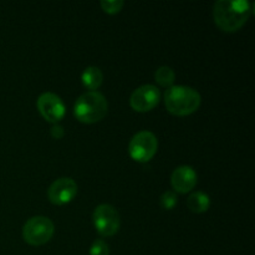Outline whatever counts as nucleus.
<instances>
[{
	"label": "nucleus",
	"mask_w": 255,
	"mask_h": 255,
	"mask_svg": "<svg viewBox=\"0 0 255 255\" xmlns=\"http://www.w3.org/2000/svg\"><path fill=\"white\" fill-rule=\"evenodd\" d=\"M253 4L247 0H218L213 5V19L217 26L226 32L241 29L253 11Z\"/></svg>",
	"instance_id": "nucleus-1"
},
{
	"label": "nucleus",
	"mask_w": 255,
	"mask_h": 255,
	"mask_svg": "<svg viewBox=\"0 0 255 255\" xmlns=\"http://www.w3.org/2000/svg\"><path fill=\"white\" fill-rule=\"evenodd\" d=\"M201 95L189 86L173 85L164 92V105L168 112L176 116H188L198 110Z\"/></svg>",
	"instance_id": "nucleus-2"
},
{
	"label": "nucleus",
	"mask_w": 255,
	"mask_h": 255,
	"mask_svg": "<svg viewBox=\"0 0 255 255\" xmlns=\"http://www.w3.org/2000/svg\"><path fill=\"white\" fill-rule=\"evenodd\" d=\"M109 104L101 92L87 91L76 100L74 115L82 124H96L101 121L107 114Z\"/></svg>",
	"instance_id": "nucleus-3"
},
{
	"label": "nucleus",
	"mask_w": 255,
	"mask_h": 255,
	"mask_svg": "<svg viewBox=\"0 0 255 255\" xmlns=\"http://www.w3.org/2000/svg\"><path fill=\"white\" fill-rule=\"evenodd\" d=\"M55 226L51 219L44 216L30 218L22 227V238L27 244L40 247L46 244L52 238Z\"/></svg>",
	"instance_id": "nucleus-4"
},
{
	"label": "nucleus",
	"mask_w": 255,
	"mask_h": 255,
	"mask_svg": "<svg viewBox=\"0 0 255 255\" xmlns=\"http://www.w3.org/2000/svg\"><path fill=\"white\" fill-rule=\"evenodd\" d=\"M158 148V141L151 131H141L134 134L128 144V153L137 162H148Z\"/></svg>",
	"instance_id": "nucleus-5"
},
{
	"label": "nucleus",
	"mask_w": 255,
	"mask_h": 255,
	"mask_svg": "<svg viewBox=\"0 0 255 255\" xmlns=\"http://www.w3.org/2000/svg\"><path fill=\"white\" fill-rule=\"evenodd\" d=\"M94 226L102 237H112L119 232L121 226V218L117 209L111 204H100L95 208Z\"/></svg>",
	"instance_id": "nucleus-6"
},
{
	"label": "nucleus",
	"mask_w": 255,
	"mask_h": 255,
	"mask_svg": "<svg viewBox=\"0 0 255 255\" xmlns=\"http://www.w3.org/2000/svg\"><path fill=\"white\" fill-rule=\"evenodd\" d=\"M36 106L41 116L46 121L57 124L64 119L66 114V107L62 100L52 92H44L39 96L36 102Z\"/></svg>",
	"instance_id": "nucleus-7"
},
{
	"label": "nucleus",
	"mask_w": 255,
	"mask_h": 255,
	"mask_svg": "<svg viewBox=\"0 0 255 255\" xmlns=\"http://www.w3.org/2000/svg\"><path fill=\"white\" fill-rule=\"evenodd\" d=\"M161 92L154 85H142L132 92L129 105L137 112H148L158 105Z\"/></svg>",
	"instance_id": "nucleus-8"
},
{
	"label": "nucleus",
	"mask_w": 255,
	"mask_h": 255,
	"mask_svg": "<svg viewBox=\"0 0 255 255\" xmlns=\"http://www.w3.org/2000/svg\"><path fill=\"white\" fill-rule=\"evenodd\" d=\"M77 194V184L70 177H62L51 183L47 189V197L50 202L56 206H64L70 203Z\"/></svg>",
	"instance_id": "nucleus-9"
},
{
	"label": "nucleus",
	"mask_w": 255,
	"mask_h": 255,
	"mask_svg": "<svg viewBox=\"0 0 255 255\" xmlns=\"http://www.w3.org/2000/svg\"><path fill=\"white\" fill-rule=\"evenodd\" d=\"M171 184L176 193H188L196 187L197 173L191 166H179L171 176Z\"/></svg>",
	"instance_id": "nucleus-10"
},
{
	"label": "nucleus",
	"mask_w": 255,
	"mask_h": 255,
	"mask_svg": "<svg viewBox=\"0 0 255 255\" xmlns=\"http://www.w3.org/2000/svg\"><path fill=\"white\" fill-rule=\"evenodd\" d=\"M81 81L85 87L90 91H96L104 82V74L96 66H89L84 70L81 75Z\"/></svg>",
	"instance_id": "nucleus-11"
},
{
	"label": "nucleus",
	"mask_w": 255,
	"mask_h": 255,
	"mask_svg": "<svg viewBox=\"0 0 255 255\" xmlns=\"http://www.w3.org/2000/svg\"><path fill=\"white\" fill-rule=\"evenodd\" d=\"M209 206H211V198L204 192H193L187 199V207L193 213H204L208 211Z\"/></svg>",
	"instance_id": "nucleus-12"
},
{
	"label": "nucleus",
	"mask_w": 255,
	"mask_h": 255,
	"mask_svg": "<svg viewBox=\"0 0 255 255\" xmlns=\"http://www.w3.org/2000/svg\"><path fill=\"white\" fill-rule=\"evenodd\" d=\"M154 79H156V82L159 86L169 89V87L173 86L176 74L169 66H161L154 72Z\"/></svg>",
	"instance_id": "nucleus-13"
},
{
	"label": "nucleus",
	"mask_w": 255,
	"mask_h": 255,
	"mask_svg": "<svg viewBox=\"0 0 255 255\" xmlns=\"http://www.w3.org/2000/svg\"><path fill=\"white\" fill-rule=\"evenodd\" d=\"M159 202H161L162 208L167 209V211H171L178 203V197H177L176 192L167 191L162 194L161 198H159Z\"/></svg>",
	"instance_id": "nucleus-14"
},
{
	"label": "nucleus",
	"mask_w": 255,
	"mask_h": 255,
	"mask_svg": "<svg viewBox=\"0 0 255 255\" xmlns=\"http://www.w3.org/2000/svg\"><path fill=\"white\" fill-rule=\"evenodd\" d=\"M125 2L122 0H102L101 7L107 14H117L122 10Z\"/></svg>",
	"instance_id": "nucleus-15"
},
{
	"label": "nucleus",
	"mask_w": 255,
	"mask_h": 255,
	"mask_svg": "<svg viewBox=\"0 0 255 255\" xmlns=\"http://www.w3.org/2000/svg\"><path fill=\"white\" fill-rule=\"evenodd\" d=\"M110 248L109 244L102 239H97L92 243L91 248H90V255H109Z\"/></svg>",
	"instance_id": "nucleus-16"
},
{
	"label": "nucleus",
	"mask_w": 255,
	"mask_h": 255,
	"mask_svg": "<svg viewBox=\"0 0 255 255\" xmlns=\"http://www.w3.org/2000/svg\"><path fill=\"white\" fill-rule=\"evenodd\" d=\"M64 134H65V131H64V127H62L61 125L55 124L54 126L51 127V136L54 137V138L60 139L64 137Z\"/></svg>",
	"instance_id": "nucleus-17"
}]
</instances>
